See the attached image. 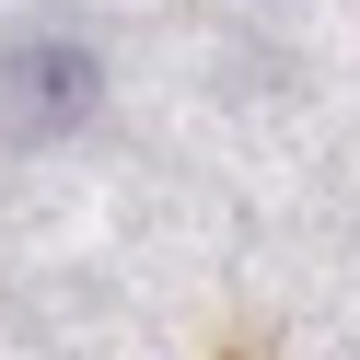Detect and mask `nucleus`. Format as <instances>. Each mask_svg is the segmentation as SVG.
I'll list each match as a JSON object with an SVG mask.
<instances>
[{"instance_id":"f257e3e1","label":"nucleus","mask_w":360,"mask_h":360,"mask_svg":"<svg viewBox=\"0 0 360 360\" xmlns=\"http://www.w3.org/2000/svg\"><path fill=\"white\" fill-rule=\"evenodd\" d=\"M105 105V58L82 47V35H47V24H24L12 47H0V140H70L82 117Z\"/></svg>"}]
</instances>
